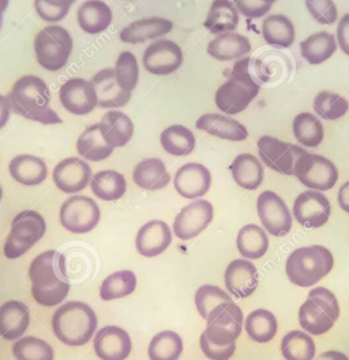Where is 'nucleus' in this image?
Segmentation results:
<instances>
[{"mask_svg":"<svg viewBox=\"0 0 349 360\" xmlns=\"http://www.w3.org/2000/svg\"><path fill=\"white\" fill-rule=\"evenodd\" d=\"M206 329L201 334L200 347L211 360H228L236 351V340L242 332L243 313L232 302H223L207 315Z\"/></svg>","mask_w":349,"mask_h":360,"instance_id":"1","label":"nucleus"},{"mask_svg":"<svg viewBox=\"0 0 349 360\" xmlns=\"http://www.w3.org/2000/svg\"><path fill=\"white\" fill-rule=\"evenodd\" d=\"M29 276L32 296L40 306L55 307L67 298L71 283L67 260L60 252L48 250L34 258L29 264Z\"/></svg>","mask_w":349,"mask_h":360,"instance_id":"2","label":"nucleus"},{"mask_svg":"<svg viewBox=\"0 0 349 360\" xmlns=\"http://www.w3.org/2000/svg\"><path fill=\"white\" fill-rule=\"evenodd\" d=\"M11 110L17 115L42 124H62L50 107L51 92L44 79L34 75L19 78L8 93Z\"/></svg>","mask_w":349,"mask_h":360,"instance_id":"3","label":"nucleus"},{"mask_svg":"<svg viewBox=\"0 0 349 360\" xmlns=\"http://www.w3.org/2000/svg\"><path fill=\"white\" fill-rule=\"evenodd\" d=\"M260 88L251 72V59H240L232 67L228 79L216 92V105L223 113L236 115L251 105Z\"/></svg>","mask_w":349,"mask_h":360,"instance_id":"4","label":"nucleus"},{"mask_svg":"<svg viewBox=\"0 0 349 360\" xmlns=\"http://www.w3.org/2000/svg\"><path fill=\"white\" fill-rule=\"evenodd\" d=\"M98 326L96 313L88 304L69 302L53 315L52 328L56 338L70 347H81L94 336Z\"/></svg>","mask_w":349,"mask_h":360,"instance_id":"5","label":"nucleus"},{"mask_svg":"<svg viewBox=\"0 0 349 360\" xmlns=\"http://www.w3.org/2000/svg\"><path fill=\"white\" fill-rule=\"evenodd\" d=\"M335 259L327 248L322 245L298 248L289 256L285 272L291 283L297 287L310 288L333 270Z\"/></svg>","mask_w":349,"mask_h":360,"instance_id":"6","label":"nucleus"},{"mask_svg":"<svg viewBox=\"0 0 349 360\" xmlns=\"http://www.w3.org/2000/svg\"><path fill=\"white\" fill-rule=\"evenodd\" d=\"M340 316L337 297L327 288L312 289L299 310L301 328L315 336L327 333Z\"/></svg>","mask_w":349,"mask_h":360,"instance_id":"7","label":"nucleus"},{"mask_svg":"<svg viewBox=\"0 0 349 360\" xmlns=\"http://www.w3.org/2000/svg\"><path fill=\"white\" fill-rule=\"evenodd\" d=\"M74 48L73 37L60 25H48L38 32L34 40L36 59L40 67L51 72L65 67Z\"/></svg>","mask_w":349,"mask_h":360,"instance_id":"8","label":"nucleus"},{"mask_svg":"<svg viewBox=\"0 0 349 360\" xmlns=\"http://www.w3.org/2000/svg\"><path fill=\"white\" fill-rule=\"evenodd\" d=\"M46 230V220L38 212L25 210L17 214L4 243V256L8 259H16L25 255L44 236Z\"/></svg>","mask_w":349,"mask_h":360,"instance_id":"9","label":"nucleus"},{"mask_svg":"<svg viewBox=\"0 0 349 360\" xmlns=\"http://www.w3.org/2000/svg\"><path fill=\"white\" fill-rule=\"evenodd\" d=\"M294 175L310 190L329 191L339 179L337 167L329 158L304 151L298 158Z\"/></svg>","mask_w":349,"mask_h":360,"instance_id":"10","label":"nucleus"},{"mask_svg":"<svg viewBox=\"0 0 349 360\" xmlns=\"http://www.w3.org/2000/svg\"><path fill=\"white\" fill-rule=\"evenodd\" d=\"M59 217L65 230L74 234H86L98 224L100 209L90 197H70L61 205Z\"/></svg>","mask_w":349,"mask_h":360,"instance_id":"11","label":"nucleus"},{"mask_svg":"<svg viewBox=\"0 0 349 360\" xmlns=\"http://www.w3.org/2000/svg\"><path fill=\"white\" fill-rule=\"evenodd\" d=\"M258 151L263 164L270 170L280 174L291 176L298 158L305 150L293 143H284L276 137H260L258 141Z\"/></svg>","mask_w":349,"mask_h":360,"instance_id":"12","label":"nucleus"},{"mask_svg":"<svg viewBox=\"0 0 349 360\" xmlns=\"http://www.w3.org/2000/svg\"><path fill=\"white\" fill-rule=\"evenodd\" d=\"M257 211L265 230L272 236L283 237L291 232L293 216L285 201L272 191H264L257 199Z\"/></svg>","mask_w":349,"mask_h":360,"instance_id":"13","label":"nucleus"},{"mask_svg":"<svg viewBox=\"0 0 349 360\" xmlns=\"http://www.w3.org/2000/svg\"><path fill=\"white\" fill-rule=\"evenodd\" d=\"M293 213L304 228H321L331 217V201L320 191L308 190L296 198Z\"/></svg>","mask_w":349,"mask_h":360,"instance_id":"14","label":"nucleus"},{"mask_svg":"<svg viewBox=\"0 0 349 360\" xmlns=\"http://www.w3.org/2000/svg\"><path fill=\"white\" fill-rule=\"evenodd\" d=\"M143 63L145 70L154 75H170L183 63V52L173 40L159 39L147 46Z\"/></svg>","mask_w":349,"mask_h":360,"instance_id":"15","label":"nucleus"},{"mask_svg":"<svg viewBox=\"0 0 349 360\" xmlns=\"http://www.w3.org/2000/svg\"><path fill=\"white\" fill-rule=\"evenodd\" d=\"M213 207L209 201L197 200L184 207L176 217L174 232L181 240L198 236L211 224Z\"/></svg>","mask_w":349,"mask_h":360,"instance_id":"16","label":"nucleus"},{"mask_svg":"<svg viewBox=\"0 0 349 360\" xmlns=\"http://www.w3.org/2000/svg\"><path fill=\"white\" fill-rule=\"evenodd\" d=\"M61 105L74 115H86L98 105V97L92 82L82 78H71L59 91Z\"/></svg>","mask_w":349,"mask_h":360,"instance_id":"17","label":"nucleus"},{"mask_svg":"<svg viewBox=\"0 0 349 360\" xmlns=\"http://www.w3.org/2000/svg\"><path fill=\"white\" fill-rule=\"evenodd\" d=\"M132 348L128 332L116 326L103 328L95 335V353L101 360H126Z\"/></svg>","mask_w":349,"mask_h":360,"instance_id":"18","label":"nucleus"},{"mask_svg":"<svg viewBox=\"0 0 349 360\" xmlns=\"http://www.w3.org/2000/svg\"><path fill=\"white\" fill-rule=\"evenodd\" d=\"M92 176V169L78 158H65L55 167L53 179L57 188L65 194L84 190Z\"/></svg>","mask_w":349,"mask_h":360,"instance_id":"19","label":"nucleus"},{"mask_svg":"<svg viewBox=\"0 0 349 360\" xmlns=\"http://www.w3.org/2000/svg\"><path fill=\"white\" fill-rule=\"evenodd\" d=\"M211 172L206 167L197 162L184 165L175 175L176 191L186 199L204 196L211 188Z\"/></svg>","mask_w":349,"mask_h":360,"instance_id":"20","label":"nucleus"},{"mask_svg":"<svg viewBox=\"0 0 349 360\" xmlns=\"http://www.w3.org/2000/svg\"><path fill=\"white\" fill-rule=\"evenodd\" d=\"M224 283L235 297H249L259 285L257 268L249 260H234L226 268Z\"/></svg>","mask_w":349,"mask_h":360,"instance_id":"21","label":"nucleus"},{"mask_svg":"<svg viewBox=\"0 0 349 360\" xmlns=\"http://www.w3.org/2000/svg\"><path fill=\"white\" fill-rule=\"evenodd\" d=\"M174 29L170 19L162 17H150L133 21L120 32V39L126 44H145L166 35Z\"/></svg>","mask_w":349,"mask_h":360,"instance_id":"22","label":"nucleus"},{"mask_svg":"<svg viewBox=\"0 0 349 360\" xmlns=\"http://www.w3.org/2000/svg\"><path fill=\"white\" fill-rule=\"evenodd\" d=\"M172 243V232L166 222L152 220L141 226L137 234L136 248L145 257H156L164 253Z\"/></svg>","mask_w":349,"mask_h":360,"instance_id":"23","label":"nucleus"},{"mask_svg":"<svg viewBox=\"0 0 349 360\" xmlns=\"http://www.w3.org/2000/svg\"><path fill=\"white\" fill-rule=\"evenodd\" d=\"M91 82L96 90L98 105L103 109L122 108L131 101L132 93L120 88L114 69L101 70L93 76Z\"/></svg>","mask_w":349,"mask_h":360,"instance_id":"24","label":"nucleus"},{"mask_svg":"<svg viewBox=\"0 0 349 360\" xmlns=\"http://www.w3.org/2000/svg\"><path fill=\"white\" fill-rule=\"evenodd\" d=\"M29 325V309L23 302L10 300L0 307V336L4 340L21 338Z\"/></svg>","mask_w":349,"mask_h":360,"instance_id":"25","label":"nucleus"},{"mask_svg":"<svg viewBox=\"0 0 349 360\" xmlns=\"http://www.w3.org/2000/svg\"><path fill=\"white\" fill-rule=\"evenodd\" d=\"M251 44L249 38L242 34L232 32L220 34L207 46L209 55L219 61L242 59V57L251 53Z\"/></svg>","mask_w":349,"mask_h":360,"instance_id":"26","label":"nucleus"},{"mask_svg":"<svg viewBox=\"0 0 349 360\" xmlns=\"http://www.w3.org/2000/svg\"><path fill=\"white\" fill-rule=\"evenodd\" d=\"M196 127L225 141H243L249 137V132L242 124L222 114H205L197 120Z\"/></svg>","mask_w":349,"mask_h":360,"instance_id":"27","label":"nucleus"},{"mask_svg":"<svg viewBox=\"0 0 349 360\" xmlns=\"http://www.w3.org/2000/svg\"><path fill=\"white\" fill-rule=\"evenodd\" d=\"M77 18L84 33L95 35L103 33L111 25L113 13L101 0H86L78 8Z\"/></svg>","mask_w":349,"mask_h":360,"instance_id":"28","label":"nucleus"},{"mask_svg":"<svg viewBox=\"0 0 349 360\" xmlns=\"http://www.w3.org/2000/svg\"><path fill=\"white\" fill-rule=\"evenodd\" d=\"M8 172L15 181L23 186H38L48 176L46 162L37 156L22 154L11 160Z\"/></svg>","mask_w":349,"mask_h":360,"instance_id":"29","label":"nucleus"},{"mask_svg":"<svg viewBox=\"0 0 349 360\" xmlns=\"http://www.w3.org/2000/svg\"><path fill=\"white\" fill-rule=\"evenodd\" d=\"M99 127L105 141L114 149L124 147L134 134V124L122 112H107L99 122Z\"/></svg>","mask_w":349,"mask_h":360,"instance_id":"30","label":"nucleus"},{"mask_svg":"<svg viewBox=\"0 0 349 360\" xmlns=\"http://www.w3.org/2000/svg\"><path fill=\"white\" fill-rule=\"evenodd\" d=\"M133 180L143 190L157 191L166 188L170 184L171 175L162 160L149 158L135 167Z\"/></svg>","mask_w":349,"mask_h":360,"instance_id":"31","label":"nucleus"},{"mask_svg":"<svg viewBox=\"0 0 349 360\" xmlns=\"http://www.w3.org/2000/svg\"><path fill=\"white\" fill-rule=\"evenodd\" d=\"M232 179L244 190H257L263 182L264 170L256 156L240 154L230 167Z\"/></svg>","mask_w":349,"mask_h":360,"instance_id":"32","label":"nucleus"},{"mask_svg":"<svg viewBox=\"0 0 349 360\" xmlns=\"http://www.w3.org/2000/svg\"><path fill=\"white\" fill-rule=\"evenodd\" d=\"M239 13L230 0H213L204 21V27L213 35L234 32L238 27Z\"/></svg>","mask_w":349,"mask_h":360,"instance_id":"33","label":"nucleus"},{"mask_svg":"<svg viewBox=\"0 0 349 360\" xmlns=\"http://www.w3.org/2000/svg\"><path fill=\"white\" fill-rule=\"evenodd\" d=\"M300 51L302 57L310 65H321L329 60L337 51L335 35L325 31L312 34L300 44Z\"/></svg>","mask_w":349,"mask_h":360,"instance_id":"34","label":"nucleus"},{"mask_svg":"<svg viewBox=\"0 0 349 360\" xmlns=\"http://www.w3.org/2000/svg\"><path fill=\"white\" fill-rule=\"evenodd\" d=\"M262 34L266 44L276 48H289L296 39L293 22L289 17L281 14L270 15L264 19Z\"/></svg>","mask_w":349,"mask_h":360,"instance_id":"35","label":"nucleus"},{"mask_svg":"<svg viewBox=\"0 0 349 360\" xmlns=\"http://www.w3.org/2000/svg\"><path fill=\"white\" fill-rule=\"evenodd\" d=\"M76 148L79 155L86 160L95 162L107 160L114 152V148L105 141L99 124L88 127L80 135Z\"/></svg>","mask_w":349,"mask_h":360,"instance_id":"36","label":"nucleus"},{"mask_svg":"<svg viewBox=\"0 0 349 360\" xmlns=\"http://www.w3.org/2000/svg\"><path fill=\"white\" fill-rule=\"evenodd\" d=\"M270 247L268 234L257 224L243 226L237 237V248L243 257L259 259L268 253Z\"/></svg>","mask_w":349,"mask_h":360,"instance_id":"37","label":"nucleus"},{"mask_svg":"<svg viewBox=\"0 0 349 360\" xmlns=\"http://www.w3.org/2000/svg\"><path fill=\"white\" fill-rule=\"evenodd\" d=\"M293 133L300 145L317 148L324 139V127L314 114L303 112L298 114L293 122Z\"/></svg>","mask_w":349,"mask_h":360,"instance_id":"38","label":"nucleus"},{"mask_svg":"<svg viewBox=\"0 0 349 360\" xmlns=\"http://www.w3.org/2000/svg\"><path fill=\"white\" fill-rule=\"evenodd\" d=\"M91 188L101 200L115 201L126 194V180L116 171H101L91 179Z\"/></svg>","mask_w":349,"mask_h":360,"instance_id":"39","label":"nucleus"},{"mask_svg":"<svg viewBox=\"0 0 349 360\" xmlns=\"http://www.w3.org/2000/svg\"><path fill=\"white\" fill-rule=\"evenodd\" d=\"M245 331L253 342L266 344L276 336L278 332V321L270 311L259 309L247 316L245 321Z\"/></svg>","mask_w":349,"mask_h":360,"instance_id":"40","label":"nucleus"},{"mask_svg":"<svg viewBox=\"0 0 349 360\" xmlns=\"http://www.w3.org/2000/svg\"><path fill=\"white\" fill-rule=\"evenodd\" d=\"M162 147L171 155L186 156L194 151L196 146L194 133L181 124L169 127L160 136Z\"/></svg>","mask_w":349,"mask_h":360,"instance_id":"41","label":"nucleus"},{"mask_svg":"<svg viewBox=\"0 0 349 360\" xmlns=\"http://www.w3.org/2000/svg\"><path fill=\"white\" fill-rule=\"evenodd\" d=\"M183 352V340L179 334L164 331L152 338L147 349L150 360H178Z\"/></svg>","mask_w":349,"mask_h":360,"instance_id":"42","label":"nucleus"},{"mask_svg":"<svg viewBox=\"0 0 349 360\" xmlns=\"http://www.w3.org/2000/svg\"><path fill=\"white\" fill-rule=\"evenodd\" d=\"M136 287V275L133 271H119L103 281L100 287V297L105 302L119 300L134 293Z\"/></svg>","mask_w":349,"mask_h":360,"instance_id":"43","label":"nucleus"},{"mask_svg":"<svg viewBox=\"0 0 349 360\" xmlns=\"http://www.w3.org/2000/svg\"><path fill=\"white\" fill-rule=\"evenodd\" d=\"M281 351L287 360H314L316 345L308 334L293 331L283 338Z\"/></svg>","mask_w":349,"mask_h":360,"instance_id":"44","label":"nucleus"},{"mask_svg":"<svg viewBox=\"0 0 349 360\" xmlns=\"http://www.w3.org/2000/svg\"><path fill=\"white\" fill-rule=\"evenodd\" d=\"M314 110L319 117L333 122L346 115L349 110V103L341 95L322 91L315 98Z\"/></svg>","mask_w":349,"mask_h":360,"instance_id":"45","label":"nucleus"},{"mask_svg":"<svg viewBox=\"0 0 349 360\" xmlns=\"http://www.w3.org/2000/svg\"><path fill=\"white\" fill-rule=\"evenodd\" d=\"M13 354L17 360H54L52 347L33 336H27L15 342Z\"/></svg>","mask_w":349,"mask_h":360,"instance_id":"46","label":"nucleus"},{"mask_svg":"<svg viewBox=\"0 0 349 360\" xmlns=\"http://www.w3.org/2000/svg\"><path fill=\"white\" fill-rule=\"evenodd\" d=\"M116 80L122 90L132 93L139 79V65L136 56L132 52L120 53L116 61Z\"/></svg>","mask_w":349,"mask_h":360,"instance_id":"47","label":"nucleus"},{"mask_svg":"<svg viewBox=\"0 0 349 360\" xmlns=\"http://www.w3.org/2000/svg\"><path fill=\"white\" fill-rule=\"evenodd\" d=\"M232 298L225 293V291L217 285H204L199 288L195 295V304L197 310L203 319H206L207 315L216 307L223 302H232Z\"/></svg>","mask_w":349,"mask_h":360,"instance_id":"48","label":"nucleus"},{"mask_svg":"<svg viewBox=\"0 0 349 360\" xmlns=\"http://www.w3.org/2000/svg\"><path fill=\"white\" fill-rule=\"evenodd\" d=\"M76 0H35L36 12L46 22H58L67 14Z\"/></svg>","mask_w":349,"mask_h":360,"instance_id":"49","label":"nucleus"},{"mask_svg":"<svg viewBox=\"0 0 349 360\" xmlns=\"http://www.w3.org/2000/svg\"><path fill=\"white\" fill-rule=\"evenodd\" d=\"M310 16L320 25H331L338 19V10L334 0H305Z\"/></svg>","mask_w":349,"mask_h":360,"instance_id":"50","label":"nucleus"},{"mask_svg":"<svg viewBox=\"0 0 349 360\" xmlns=\"http://www.w3.org/2000/svg\"><path fill=\"white\" fill-rule=\"evenodd\" d=\"M237 10L247 18L257 19L265 16L272 4H264L261 0H234Z\"/></svg>","mask_w":349,"mask_h":360,"instance_id":"51","label":"nucleus"},{"mask_svg":"<svg viewBox=\"0 0 349 360\" xmlns=\"http://www.w3.org/2000/svg\"><path fill=\"white\" fill-rule=\"evenodd\" d=\"M337 40L342 52L349 56V13L342 17L338 25Z\"/></svg>","mask_w":349,"mask_h":360,"instance_id":"52","label":"nucleus"},{"mask_svg":"<svg viewBox=\"0 0 349 360\" xmlns=\"http://www.w3.org/2000/svg\"><path fill=\"white\" fill-rule=\"evenodd\" d=\"M10 115L11 107L8 97L0 94V130L8 124Z\"/></svg>","mask_w":349,"mask_h":360,"instance_id":"53","label":"nucleus"},{"mask_svg":"<svg viewBox=\"0 0 349 360\" xmlns=\"http://www.w3.org/2000/svg\"><path fill=\"white\" fill-rule=\"evenodd\" d=\"M338 202L344 212L349 214V180L342 184L338 194Z\"/></svg>","mask_w":349,"mask_h":360,"instance_id":"54","label":"nucleus"},{"mask_svg":"<svg viewBox=\"0 0 349 360\" xmlns=\"http://www.w3.org/2000/svg\"><path fill=\"white\" fill-rule=\"evenodd\" d=\"M316 360H349L344 353L338 352V351H327L319 355Z\"/></svg>","mask_w":349,"mask_h":360,"instance_id":"55","label":"nucleus"},{"mask_svg":"<svg viewBox=\"0 0 349 360\" xmlns=\"http://www.w3.org/2000/svg\"><path fill=\"white\" fill-rule=\"evenodd\" d=\"M10 0H0V29H1L2 19H4V13L6 12Z\"/></svg>","mask_w":349,"mask_h":360,"instance_id":"56","label":"nucleus"},{"mask_svg":"<svg viewBox=\"0 0 349 360\" xmlns=\"http://www.w3.org/2000/svg\"><path fill=\"white\" fill-rule=\"evenodd\" d=\"M261 1L264 2V4H272H272H274V2H276L277 0H261Z\"/></svg>","mask_w":349,"mask_h":360,"instance_id":"57","label":"nucleus"},{"mask_svg":"<svg viewBox=\"0 0 349 360\" xmlns=\"http://www.w3.org/2000/svg\"><path fill=\"white\" fill-rule=\"evenodd\" d=\"M2 194H4V192H2V188L1 186H0V201H1Z\"/></svg>","mask_w":349,"mask_h":360,"instance_id":"58","label":"nucleus"}]
</instances>
